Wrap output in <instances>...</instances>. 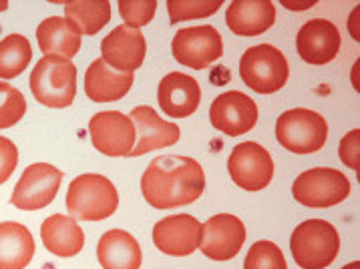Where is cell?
I'll list each match as a JSON object with an SVG mask.
<instances>
[{
  "label": "cell",
  "mask_w": 360,
  "mask_h": 269,
  "mask_svg": "<svg viewBox=\"0 0 360 269\" xmlns=\"http://www.w3.org/2000/svg\"><path fill=\"white\" fill-rule=\"evenodd\" d=\"M205 175L202 165L184 155L155 157L141 177V193L153 209L191 205L202 197Z\"/></svg>",
  "instance_id": "cell-1"
},
{
  "label": "cell",
  "mask_w": 360,
  "mask_h": 269,
  "mask_svg": "<svg viewBox=\"0 0 360 269\" xmlns=\"http://www.w3.org/2000/svg\"><path fill=\"white\" fill-rule=\"evenodd\" d=\"M65 205L72 217L81 221H103L117 211L119 193L111 179L97 173H85L71 181Z\"/></svg>",
  "instance_id": "cell-2"
},
{
  "label": "cell",
  "mask_w": 360,
  "mask_h": 269,
  "mask_svg": "<svg viewBox=\"0 0 360 269\" xmlns=\"http://www.w3.org/2000/svg\"><path fill=\"white\" fill-rule=\"evenodd\" d=\"M30 93L49 109L71 107L77 95V67L60 57H43L30 72Z\"/></svg>",
  "instance_id": "cell-3"
},
{
  "label": "cell",
  "mask_w": 360,
  "mask_h": 269,
  "mask_svg": "<svg viewBox=\"0 0 360 269\" xmlns=\"http://www.w3.org/2000/svg\"><path fill=\"white\" fill-rule=\"evenodd\" d=\"M290 249L302 269H326L340 251V237L328 221L308 219L292 231Z\"/></svg>",
  "instance_id": "cell-4"
},
{
  "label": "cell",
  "mask_w": 360,
  "mask_h": 269,
  "mask_svg": "<svg viewBox=\"0 0 360 269\" xmlns=\"http://www.w3.org/2000/svg\"><path fill=\"white\" fill-rule=\"evenodd\" d=\"M240 77L254 93L272 95L288 83V60L274 44H256L240 58Z\"/></svg>",
  "instance_id": "cell-5"
},
{
  "label": "cell",
  "mask_w": 360,
  "mask_h": 269,
  "mask_svg": "<svg viewBox=\"0 0 360 269\" xmlns=\"http://www.w3.org/2000/svg\"><path fill=\"white\" fill-rule=\"evenodd\" d=\"M276 139L296 155H310L320 151L328 139V123L322 114L310 109H292L278 117Z\"/></svg>",
  "instance_id": "cell-6"
},
{
  "label": "cell",
  "mask_w": 360,
  "mask_h": 269,
  "mask_svg": "<svg viewBox=\"0 0 360 269\" xmlns=\"http://www.w3.org/2000/svg\"><path fill=\"white\" fill-rule=\"evenodd\" d=\"M294 199L306 207H332L350 195V181L345 173L330 167H316L300 173L292 185Z\"/></svg>",
  "instance_id": "cell-7"
},
{
  "label": "cell",
  "mask_w": 360,
  "mask_h": 269,
  "mask_svg": "<svg viewBox=\"0 0 360 269\" xmlns=\"http://www.w3.org/2000/svg\"><path fill=\"white\" fill-rule=\"evenodd\" d=\"M172 53L179 65L203 71L224 55L221 34L210 25L179 29L172 41Z\"/></svg>",
  "instance_id": "cell-8"
},
{
  "label": "cell",
  "mask_w": 360,
  "mask_h": 269,
  "mask_svg": "<svg viewBox=\"0 0 360 269\" xmlns=\"http://www.w3.org/2000/svg\"><path fill=\"white\" fill-rule=\"evenodd\" d=\"M63 173L51 163H32L15 185L11 203L22 211H37L51 205L58 193Z\"/></svg>",
  "instance_id": "cell-9"
},
{
  "label": "cell",
  "mask_w": 360,
  "mask_h": 269,
  "mask_svg": "<svg viewBox=\"0 0 360 269\" xmlns=\"http://www.w3.org/2000/svg\"><path fill=\"white\" fill-rule=\"evenodd\" d=\"M228 171L238 187L245 191H262L274 177V161L258 143H240L228 159Z\"/></svg>",
  "instance_id": "cell-10"
},
{
  "label": "cell",
  "mask_w": 360,
  "mask_h": 269,
  "mask_svg": "<svg viewBox=\"0 0 360 269\" xmlns=\"http://www.w3.org/2000/svg\"><path fill=\"white\" fill-rule=\"evenodd\" d=\"M93 147L107 157H129L135 147V127L129 114L103 111L89 121Z\"/></svg>",
  "instance_id": "cell-11"
},
{
  "label": "cell",
  "mask_w": 360,
  "mask_h": 269,
  "mask_svg": "<svg viewBox=\"0 0 360 269\" xmlns=\"http://www.w3.org/2000/svg\"><path fill=\"white\" fill-rule=\"evenodd\" d=\"M245 241L244 221L236 215L219 213L202 225V254L214 261H228L240 254Z\"/></svg>",
  "instance_id": "cell-12"
},
{
  "label": "cell",
  "mask_w": 360,
  "mask_h": 269,
  "mask_svg": "<svg viewBox=\"0 0 360 269\" xmlns=\"http://www.w3.org/2000/svg\"><path fill=\"white\" fill-rule=\"evenodd\" d=\"M210 121L217 131L230 137H240L256 127L258 107L240 91L221 93L210 107Z\"/></svg>",
  "instance_id": "cell-13"
},
{
  "label": "cell",
  "mask_w": 360,
  "mask_h": 269,
  "mask_svg": "<svg viewBox=\"0 0 360 269\" xmlns=\"http://www.w3.org/2000/svg\"><path fill=\"white\" fill-rule=\"evenodd\" d=\"M202 223L191 215H169L153 227V243L159 251L173 257H186L200 247Z\"/></svg>",
  "instance_id": "cell-14"
},
{
  "label": "cell",
  "mask_w": 360,
  "mask_h": 269,
  "mask_svg": "<svg viewBox=\"0 0 360 269\" xmlns=\"http://www.w3.org/2000/svg\"><path fill=\"white\" fill-rule=\"evenodd\" d=\"M342 37L340 30L326 18H312L296 37V48L308 65H328L340 53Z\"/></svg>",
  "instance_id": "cell-15"
},
{
  "label": "cell",
  "mask_w": 360,
  "mask_h": 269,
  "mask_svg": "<svg viewBox=\"0 0 360 269\" xmlns=\"http://www.w3.org/2000/svg\"><path fill=\"white\" fill-rule=\"evenodd\" d=\"M147 44L143 32L127 25L115 27L101 43V58L117 72H133L143 65Z\"/></svg>",
  "instance_id": "cell-16"
},
{
  "label": "cell",
  "mask_w": 360,
  "mask_h": 269,
  "mask_svg": "<svg viewBox=\"0 0 360 269\" xmlns=\"http://www.w3.org/2000/svg\"><path fill=\"white\" fill-rule=\"evenodd\" d=\"M129 119L135 127V147L129 157H141L163 147H172L181 139L179 127L163 121L151 107H135Z\"/></svg>",
  "instance_id": "cell-17"
},
{
  "label": "cell",
  "mask_w": 360,
  "mask_h": 269,
  "mask_svg": "<svg viewBox=\"0 0 360 269\" xmlns=\"http://www.w3.org/2000/svg\"><path fill=\"white\" fill-rule=\"evenodd\" d=\"M158 100L165 114L173 119H186L198 111L202 103V88L193 77L184 72H169L159 83Z\"/></svg>",
  "instance_id": "cell-18"
},
{
  "label": "cell",
  "mask_w": 360,
  "mask_h": 269,
  "mask_svg": "<svg viewBox=\"0 0 360 269\" xmlns=\"http://www.w3.org/2000/svg\"><path fill=\"white\" fill-rule=\"evenodd\" d=\"M276 22V6L270 0H233L226 13L228 29L238 37H258Z\"/></svg>",
  "instance_id": "cell-19"
},
{
  "label": "cell",
  "mask_w": 360,
  "mask_h": 269,
  "mask_svg": "<svg viewBox=\"0 0 360 269\" xmlns=\"http://www.w3.org/2000/svg\"><path fill=\"white\" fill-rule=\"evenodd\" d=\"M81 30L67 16H49L37 29L39 48L44 57H60L71 60L81 48Z\"/></svg>",
  "instance_id": "cell-20"
},
{
  "label": "cell",
  "mask_w": 360,
  "mask_h": 269,
  "mask_svg": "<svg viewBox=\"0 0 360 269\" xmlns=\"http://www.w3.org/2000/svg\"><path fill=\"white\" fill-rule=\"evenodd\" d=\"M133 72H117L103 58L89 65L85 72V93L95 103H113L123 99L133 86Z\"/></svg>",
  "instance_id": "cell-21"
},
{
  "label": "cell",
  "mask_w": 360,
  "mask_h": 269,
  "mask_svg": "<svg viewBox=\"0 0 360 269\" xmlns=\"http://www.w3.org/2000/svg\"><path fill=\"white\" fill-rule=\"evenodd\" d=\"M41 237H43L46 251L58 255V257H75L85 247V233L81 225L67 215H51L41 225Z\"/></svg>",
  "instance_id": "cell-22"
},
{
  "label": "cell",
  "mask_w": 360,
  "mask_h": 269,
  "mask_svg": "<svg viewBox=\"0 0 360 269\" xmlns=\"http://www.w3.org/2000/svg\"><path fill=\"white\" fill-rule=\"evenodd\" d=\"M97 259L103 269H139L141 247L129 231L111 229L97 243Z\"/></svg>",
  "instance_id": "cell-23"
},
{
  "label": "cell",
  "mask_w": 360,
  "mask_h": 269,
  "mask_svg": "<svg viewBox=\"0 0 360 269\" xmlns=\"http://www.w3.org/2000/svg\"><path fill=\"white\" fill-rule=\"evenodd\" d=\"M37 254L34 237L22 223H0V269H25Z\"/></svg>",
  "instance_id": "cell-24"
},
{
  "label": "cell",
  "mask_w": 360,
  "mask_h": 269,
  "mask_svg": "<svg viewBox=\"0 0 360 269\" xmlns=\"http://www.w3.org/2000/svg\"><path fill=\"white\" fill-rule=\"evenodd\" d=\"M65 13L81 30V34L93 37L111 20V4L107 0H75L65 4Z\"/></svg>",
  "instance_id": "cell-25"
},
{
  "label": "cell",
  "mask_w": 360,
  "mask_h": 269,
  "mask_svg": "<svg viewBox=\"0 0 360 269\" xmlns=\"http://www.w3.org/2000/svg\"><path fill=\"white\" fill-rule=\"evenodd\" d=\"M32 60V46L22 34H8L0 41V81L16 79Z\"/></svg>",
  "instance_id": "cell-26"
},
{
  "label": "cell",
  "mask_w": 360,
  "mask_h": 269,
  "mask_svg": "<svg viewBox=\"0 0 360 269\" xmlns=\"http://www.w3.org/2000/svg\"><path fill=\"white\" fill-rule=\"evenodd\" d=\"M27 113L25 95L13 85L0 81V129L15 127Z\"/></svg>",
  "instance_id": "cell-27"
},
{
  "label": "cell",
  "mask_w": 360,
  "mask_h": 269,
  "mask_svg": "<svg viewBox=\"0 0 360 269\" xmlns=\"http://www.w3.org/2000/svg\"><path fill=\"white\" fill-rule=\"evenodd\" d=\"M244 269H288L282 249L272 241H258L245 255Z\"/></svg>",
  "instance_id": "cell-28"
},
{
  "label": "cell",
  "mask_w": 360,
  "mask_h": 269,
  "mask_svg": "<svg viewBox=\"0 0 360 269\" xmlns=\"http://www.w3.org/2000/svg\"><path fill=\"white\" fill-rule=\"evenodd\" d=\"M221 2H203V0H169L167 11H169V20L172 25L184 22V20H193V18H205L219 11Z\"/></svg>",
  "instance_id": "cell-29"
},
{
  "label": "cell",
  "mask_w": 360,
  "mask_h": 269,
  "mask_svg": "<svg viewBox=\"0 0 360 269\" xmlns=\"http://www.w3.org/2000/svg\"><path fill=\"white\" fill-rule=\"evenodd\" d=\"M158 11L155 0H121L119 2V15L123 16L125 25L139 29L153 20Z\"/></svg>",
  "instance_id": "cell-30"
},
{
  "label": "cell",
  "mask_w": 360,
  "mask_h": 269,
  "mask_svg": "<svg viewBox=\"0 0 360 269\" xmlns=\"http://www.w3.org/2000/svg\"><path fill=\"white\" fill-rule=\"evenodd\" d=\"M338 155H340V161L345 163L346 167L354 169L356 173L360 171V129H354L346 135L345 139L340 141V147H338Z\"/></svg>",
  "instance_id": "cell-31"
},
{
  "label": "cell",
  "mask_w": 360,
  "mask_h": 269,
  "mask_svg": "<svg viewBox=\"0 0 360 269\" xmlns=\"http://www.w3.org/2000/svg\"><path fill=\"white\" fill-rule=\"evenodd\" d=\"M18 165V149L11 139L0 135V185L6 183Z\"/></svg>",
  "instance_id": "cell-32"
},
{
  "label": "cell",
  "mask_w": 360,
  "mask_h": 269,
  "mask_svg": "<svg viewBox=\"0 0 360 269\" xmlns=\"http://www.w3.org/2000/svg\"><path fill=\"white\" fill-rule=\"evenodd\" d=\"M286 8H292V11H306L310 6H314V2H308V4H290V2H284Z\"/></svg>",
  "instance_id": "cell-33"
},
{
  "label": "cell",
  "mask_w": 360,
  "mask_h": 269,
  "mask_svg": "<svg viewBox=\"0 0 360 269\" xmlns=\"http://www.w3.org/2000/svg\"><path fill=\"white\" fill-rule=\"evenodd\" d=\"M342 269H360V261H352V263H348Z\"/></svg>",
  "instance_id": "cell-34"
},
{
  "label": "cell",
  "mask_w": 360,
  "mask_h": 269,
  "mask_svg": "<svg viewBox=\"0 0 360 269\" xmlns=\"http://www.w3.org/2000/svg\"><path fill=\"white\" fill-rule=\"evenodd\" d=\"M6 8H8V2H4V0H2V2H0V13H2V11H6Z\"/></svg>",
  "instance_id": "cell-35"
}]
</instances>
